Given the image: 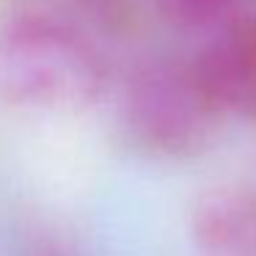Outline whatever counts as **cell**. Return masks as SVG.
Instances as JSON below:
<instances>
[{"instance_id": "cell-6", "label": "cell", "mask_w": 256, "mask_h": 256, "mask_svg": "<svg viewBox=\"0 0 256 256\" xmlns=\"http://www.w3.org/2000/svg\"><path fill=\"white\" fill-rule=\"evenodd\" d=\"M83 8L86 14H91L94 20H113L122 14L124 0H72Z\"/></svg>"}, {"instance_id": "cell-5", "label": "cell", "mask_w": 256, "mask_h": 256, "mask_svg": "<svg viewBox=\"0 0 256 256\" xmlns=\"http://www.w3.org/2000/svg\"><path fill=\"white\" fill-rule=\"evenodd\" d=\"M166 22L182 30H218L240 17L245 0H152Z\"/></svg>"}, {"instance_id": "cell-4", "label": "cell", "mask_w": 256, "mask_h": 256, "mask_svg": "<svg viewBox=\"0 0 256 256\" xmlns=\"http://www.w3.org/2000/svg\"><path fill=\"white\" fill-rule=\"evenodd\" d=\"M193 256H256V188H215L190 218Z\"/></svg>"}, {"instance_id": "cell-1", "label": "cell", "mask_w": 256, "mask_h": 256, "mask_svg": "<svg viewBox=\"0 0 256 256\" xmlns=\"http://www.w3.org/2000/svg\"><path fill=\"white\" fill-rule=\"evenodd\" d=\"M110 69L74 20L28 8L0 22V100L22 110L74 113L108 88Z\"/></svg>"}, {"instance_id": "cell-2", "label": "cell", "mask_w": 256, "mask_h": 256, "mask_svg": "<svg viewBox=\"0 0 256 256\" xmlns=\"http://www.w3.org/2000/svg\"><path fill=\"white\" fill-rule=\"evenodd\" d=\"M122 116L130 138L144 152L188 160L210 149L226 116L193 58H149L130 72L122 94Z\"/></svg>"}, {"instance_id": "cell-3", "label": "cell", "mask_w": 256, "mask_h": 256, "mask_svg": "<svg viewBox=\"0 0 256 256\" xmlns=\"http://www.w3.org/2000/svg\"><path fill=\"white\" fill-rule=\"evenodd\" d=\"M223 116L256 118V20H232L193 58Z\"/></svg>"}]
</instances>
